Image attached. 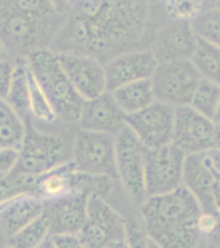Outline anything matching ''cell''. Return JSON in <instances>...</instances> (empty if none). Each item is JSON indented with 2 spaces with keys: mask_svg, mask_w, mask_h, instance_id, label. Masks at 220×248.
<instances>
[{
  "mask_svg": "<svg viewBox=\"0 0 220 248\" xmlns=\"http://www.w3.org/2000/svg\"><path fill=\"white\" fill-rule=\"evenodd\" d=\"M158 61L151 48L120 53L105 63L106 87L114 91L134 81L152 79Z\"/></svg>",
  "mask_w": 220,
  "mask_h": 248,
  "instance_id": "5bb4252c",
  "label": "cell"
},
{
  "mask_svg": "<svg viewBox=\"0 0 220 248\" xmlns=\"http://www.w3.org/2000/svg\"><path fill=\"white\" fill-rule=\"evenodd\" d=\"M30 70L26 58H18L11 88L5 98L9 106L23 120L30 118V85H29Z\"/></svg>",
  "mask_w": 220,
  "mask_h": 248,
  "instance_id": "44dd1931",
  "label": "cell"
},
{
  "mask_svg": "<svg viewBox=\"0 0 220 248\" xmlns=\"http://www.w3.org/2000/svg\"><path fill=\"white\" fill-rule=\"evenodd\" d=\"M112 93L126 115L140 111L157 101L152 79L128 83L112 91Z\"/></svg>",
  "mask_w": 220,
  "mask_h": 248,
  "instance_id": "ffe728a7",
  "label": "cell"
},
{
  "mask_svg": "<svg viewBox=\"0 0 220 248\" xmlns=\"http://www.w3.org/2000/svg\"><path fill=\"white\" fill-rule=\"evenodd\" d=\"M127 238L131 248H149V238L145 232L141 218L135 216L127 217Z\"/></svg>",
  "mask_w": 220,
  "mask_h": 248,
  "instance_id": "f1b7e54d",
  "label": "cell"
},
{
  "mask_svg": "<svg viewBox=\"0 0 220 248\" xmlns=\"http://www.w3.org/2000/svg\"><path fill=\"white\" fill-rule=\"evenodd\" d=\"M88 198L85 193H73L46 202L51 235L81 232L88 218Z\"/></svg>",
  "mask_w": 220,
  "mask_h": 248,
  "instance_id": "2e32d148",
  "label": "cell"
},
{
  "mask_svg": "<svg viewBox=\"0 0 220 248\" xmlns=\"http://www.w3.org/2000/svg\"><path fill=\"white\" fill-rule=\"evenodd\" d=\"M186 154L171 142L149 149L145 168L147 198L170 193L183 185Z\"/></svg>",
  "mask_w": 220,
  "mask_h": 248,
  "instance_id": "9c48e42d",
  "label": "cell"
},
{
  "mask_svg": "<svg viewBox=\"0 0 220 248\" xmlns=\"http://www.w3.org/2000/svg\"><path fill=\"white\" fill-rule=\"evenodd\" d=\"M124 125L126 114L110 91L91 100H85L81 118L78 120V128L113 136L118 135Z\"/></svg>",
  "mask_w": 220,
  "mask_h": 248,
  "instance_id": "9a60e30c",
  "label": "cell"
},
{
  "mask_svg": "<svg viewBox=\"0 0 220 248\" xmlns=\"http://www.w3.org/2000/svg\"><path fill=\"white\" fill-rule=\"evenodd\" d=\"M73 141L68 143L58 133L40 131L34 120H25V136L19 146V159L12 173V178L23 184L30 190L31 181L40 174L71 160Z\"/></svg>",
  "mask_w": 220,
  "mask_h": 248,
  "instance_id": "3957f363",
  "label": "cell"
},
{
  "mask_svg": "<svg viewBox=\"0 0 220 248\" xmlns=\"http://www.w3.org/2000/svg\"><path fill=\"white\" fill-rule=\"evenodd\" d=\"M65 17H42L0 4V36L9 56L26 58L40 48H51Z\"/></svg>",
  "mask_w": 220,
  "mask_h": 248,
  "instance_id": "277c9868",
  "label": "cell"
},
{
  "mask_svg": "<svg viewBox=\"0 0 220 248\" xmlns=\"http://www.w3.org/2000/svg\"><path fill=\"white\" fill-rule=\"evenodd\" d=\"M30 85V116L34 122L52 124L58 122L56 112H54L50 100L47 98L46 93L43 92L42 87L35 80L33 74L30 73L29 78Z\"/></svg>",
  "mask_w": 220,
  "mask_h": 248,
  "instance_id": "484cf974",
  "label": "cell"
},
{
  "mask_svg": "<svg viewBox=\"0 0 220 248\" xmlns=\"http://www.w3.org/2000/svg\"><path fill=\"white\" fill-rule=\"evenodd\" d=\"M71 162L83 173L118 180L116 136L78 128L74 132Z\"/></svg>",
  "mask_w": 220,
  "mask_h": 248,
  "instance_id": "8992f818",
  "label": "cell"
},
{
  "mask_svg": "<svg viewBox=\"0 0 220 248\" xmlns=\"http://www.w3.org/2000/svg\"><path fill=\"white\" fill-rule=\"evenodd\" d=\"M215 202H217V209L220 213V173L217 170V189H215Z\"/></svg>",
  "mask_w": 220,
  "mask_h": 248,
  "instance_id": "f35d334b",
  "label": "cell"
},
{
  "mask_svg": "<svg viewBox=\"0 0 220 248\" xmlns=\"http://www.w3.org/2000/svg\"><path fill=\"white\" fill-rule=\"evenodd\" d=\"M206 8H220V0H203Z\"/></svg>",
  "mask_w": 220,
  "mask_h": 248,
  "instance_id": "b9f144b4",
  "label": "cell"
},
{
  "mask_svg": "<svg viewBox=\"0 0 220 248\" xmlns=\"http://www.w3.org/2000/svg\"><path fill=\"white\" fill-rule=\"evenodd\" d=\"M8 56H9V53H8L7 46H5L3 39H1V36H0V60H3V58L8 57Z\"/></svg>",
  "mask_w": 220,
  "mask_h": 248,
  "instance_id": "60d3db41",
  "label": "cell"
},
{
  "mask_svg": "<svg viewBox=\"0 0 220 248\" xmlns=\"http://www.w3.org/2000/svg\"><path fill=\"white\" fill-rule=\"evenodd\" d=\"M57 248H85L81 235L78 232H64L51 235Z\"/></svg>",
  "mask_w": 220,
  "mask_h": 248,
  "instance_id": "d6a6232c",
  "label": "cell"
},
{
  "mask_svg": "<svg viewBox=\"0 0 220 248\" xmlns=\"http://www.w3.org/2000/svg\"><path fill=\"white\" fill-rule=\"evenodd\" d=\"M8 242V238L3 234V232L0 230V248H3Z\"/></svg>",
  "mask_w": 220,
  "mask_h": 248,
  "instance_id": "7bdbcfd3",
  "label": "cell"
},
{
  "mask_svg": "<svg viewBox=\"0 0 220 248\" xmlns=\"http://www.w3.org/2000/svg\"><path fill=\"white\" fill-rule=\"evenodd\" d=\"M183 185L196 197L202 211H218L215 202L217 170L210 162L207 153L186 155Z\"/></svg>",
  "mask_w": 220,
  "mask_h": 248,
  "instance_id": "e0dca14e",
  "label": "cell"
},
{
  "mask_svg": "<svg viewBox=\"0 0 220 248\" xmlns=\"http://www.w3.org/2000/svg\"><path fill=\"white\" fill-rule=\"evenodd\" d=\"M198 39L220 46V8H206L192 21Z\"/></svg>",
  "mask_w": 220,
  "mask_h": 248,
  "instance_id": "4316f807",
  "label": "cell"
},
{
  "mask_svg": "<svg viewBox=\"0 0 220 248\" xmlns=\"http://www.w3.org/2000/svg\"><path fill=\"white\" fill-rule=\"evenodd\" d=\"M50 4L52 5L56 13H58L62 17H66L70 9L73 8L75 0H48Z\"/></svg>",
  "mask_w": 220,
  "mask_h": 248,
  "instance_id": "e575fe53",
  "label": "cell"
},
{
  "mask_svg": "<svg viewBox=\"0 0 220 248\" xmlns=\"http://www.w3.org/2000/svg\"><path fill=\"white\" fill-rule=\"evenodd\" d=\"M57 57L83 100H91L108 91L104 62L89 54L75 52H58Z\"/></svg>",
  "mask_w": 220,
  "mask_h": 248,
  "instance_id": "4fadbf2b",
  "label": "cell"
},
{
  "mask_svg": "<svg viewBox=\"0 0 220 248\" xmlns=\"http://www.w3.org/2000/svg\"><path fill=\"white\" fill-rule=\"evenodd\" d=\"M51 236L50 221L46 213L23 226L15 235L8 238L7 244L15 248H35Z\"/></svg>",
  "mask_w": 220,
  "mask_h": 248,
  "instance_id": "603a6c76",
  "label": "cell"
},
{
  "mask_svg": "<svg viewBox=\"0 0 220 248\" xmlns=\"http://www.w3.org/2000/svg\"><path fill=\"white\" fill-rule=\"evenodd\" d=\"M201 213V204L184 185L170 193L148 197L140 205L143 225L192 224Z\"/></svg>",
  "mask_w": 220,
  "mask_h": 248,
  "instance_id": "52a82bcc",
  "label": "cell"
},
{
  "mask_svg": "<svg viewBox=\"0 0 220 248\" xmlns=\"http://www.w3.org/2000/svg\"><path fill=\"white\" fill-rule=\"evenodd\" d=\"M161 1H162V3H165V1H167V0H161Z\"/></svg>",
  "mask_w": 220,
  "mask_h": 248,
  "instance_id": "7dc6e473",
  "label": "cell"
},
{
  "mask_svg": "<svg viewBox=\"0 0 220 248\" xmlns=\"http://www.w3.org/2000/svg\"><path fill=\"white\" fill-rule=\"evenodd\" d=\"M46 211V201L33 193H21L0 204V230L11 238Z\"/></svg>",
  "mask_w": 220,
  "mask_h": 248,
  "instance_id": "ac0fdd59",
  "label": "cell"
},
{
  "mask_svg": "<svg viewBox=\"0 0 220 248\" xmlns=\"http://www.w3.org/2000/svg\"><path fill=\"white\" fill-rule=\"evenodd\" d=\"M213 150H219L220 151V123H215Z\"/></svg>",
  "mask_w": 220,
  "mask_h": 248,
  "instance_id": "74e56055",
  "label": "cell"
},
{
  "mask_svg": "<svg viewBox=\"0 0 220 248\" xmlns=\"http://www.w3.org/2000/svg\"><path fill=\"white\" fill-rule=\"evenodd\" d=\"M105 248H131V244H130V240L128 238H119V239H113L110 240Z\"/></svg>",
  "mask_w": 220,
  "mask_h": 248,
  "instance_id": "d590c367",
  "label": "cell"
},
{
  "mask_svg": "<svg viewBox=\"0 0 220 248\" xmlns=\"http://www.w3.org/2000/svg\"><path fill=\"white\" fill-rule=\"evenodd\" d=\"M3 248H15V247H12V246H9V244H5Z\"/></svg>",
  "mask_w": 220,
  "mask_h": 248,
  "instance_id": "bcb514c9",
  "label": "cell"
},
{
  "mask_svg": "<svg viewBox=\"0 0 220 248\" xmlns=\"http://www.w3.org/2000/svg\"><path fill=\"white\" fill-rule=\"evenodd\" d=\"M197 248H220V224L213 232L201 235Z\"/></svg>",
  "mask_w": 220,
  "mask_h": 248,
  "instance_id": "836d02e7",
  "label": "cell"
},
{
  "mask_svg": "<svg viewBox=\"0 0 220 248\" xmlns=\"http://www.w3.org/2000/svg\"><path fill=\"white\" fill-rule=\"evenodd\" d=\"M192 61L202 78L220 84V46L198 39V46Z\"/></svg>",
  "mask_w": 220,
  "mask_h": 248,
  "instance_id": "cb8c5ba5",
  "label": "cell"
},
{
  "mask_svg": "<svg viewBox=\"0 0 220 248\" xmlns=\"http://www.w3.org/2000/svg\"><path fill=\"white\" fill-rule=\"evenodd\" d=\"M25 136V120L9 106L7 101L0 98V149L18 147Z\"/></svg>",
  "mask_w": 220,
  "mask_h": 248,
  "instance_id": "7402d4cb",
  "label": "cell"
},
{
  "mask_svg": "<svg viewBox=\"0 0 220 248\" xmlns=\"http://www.w3.org/2000/svg\"><path fill=\"white\" fill-rule=\"evenodd\" d=\"M35 248H57V247L54 246L53 240H52V238L50 236V238H47L43 243H40L38 247H35Z\"/></svg>",
  "mask_w": 220,
  "mask_h": 248,
  "instance_id": "ab89813d",
  "label": "cell"
},
{
  "mask_svg": "<svg viewBox=\"0 0 220 248\" xmlns=\"http://www.w3.org/2000/svg\"><path fill=\"white\" fill-rule=\"evenodd\" d=\"M21 193H27L23 186L19 185L18 182H16L9 176H0V204Z\"/></svg>",
  "mask_w": 220,
  "mask_h": 248,
  "instance_id": "1f68e13d",
  "label": "cell"
},
{
  "mask_svg": "<svg viewBox=\"0 0 220 248\" xmlns=\"http://www.w3.org/2000/svg\"><path fill=\"white\" fill-rule=\"evenodd\" d=\"M174 122V106L159 101L126 115V125L148 149H158L172 142Z\"/></svg>",
  "mask_w": 220,
  "mask_h": 248,
  "instance_id": "30bf717a",
  "label": "cell"
},
{
  "mask_svg": "<svg viewBox=\"0 0 220 248\" xmlns=\"http://www.w3.org/2000/svg\"><path fill=\"white\" fill-rule=\"evenodd\" d=\"M197 46L198 38L190 21L167 18L157 29L149 48L158 63H162L192 60Z\"/></svg>",
  "mask_w": 220,
  "mask_h": 248,
  "instance_id": "7c38bea8",
  "label": "cell"
},
{
  "mask_svg": "<svg viewBox=\"0 0 220 248\" xmlns=\"http://www.w3.org/2000/svg\"><path fill=\"white\" fill-rule=\"evenodd\" d=\"M215 123H220V102H219V108H218V111H217V115H215V119H214Z\"/></svg>",
  "mask_w": 220,
  "mask_h": 248,
  "instance_id": "ee69618b",
  "label": "cell"
},
{
  "mask_svg": "<svg viewBox=\"0 0 220 248\" xmlns=\"http://www.w3.org/2000/svg\"><path fill=\"white\" fill-rule=\"evenodd\" d=\"M87 221L105 232L110 240L127 236V217L100 195H89Z\"/></svg>",
  "mask_w": 220,
  "mask_h": 248,
  "instance_id": "d6986e66",
  "label": "cell"
},
{
  "mask_svg": "<svg viewBox=\"0 0 220 248\" xmlns=\"http://www.w3.org/2000/svg\"><path fill=\"white\" fill-rule=\"evenodd\" d=\"M148 149L134 132L124 125L116 136V164L118 182L123 193L136 205L147 199L145 168Z\"/></svg>",
  "mask_w": 220,
  "mask_h": 248,
  "instance_id": "5b68a950",
  "label": "cell"
},
{
  "mask_svg": "<svg viewBox=\"0 0 220 248\" xmlns=\"http://www.w3.org/2000/svg\"><path fill=\"white\" fill-rule=\"evenodd\" d=\"M26 62L30 73L50 100L58 123L78 124L85 100L71 84L58 61L57 53L51 48H40L31 52Z\"/></svg>",
  "mask_w": 220,
  "mask_h": 248,
  "instance_id": "7a4b0ae2",
  "label": "cell"
},
{
  "mask_svg": "<svg viewBox=\"0 0 220 248\" xmlns=\"http://www.w3.org/2000/svg\"><path fill=\"white\" fill-rule=\"evenodd\" d=\"M215 122L202 115L190 105L175 108L172 143L186 155L213 150Z\"/></svg>",
  "mask_w": 220,
  "mask_h": 248,
  "instance_id": "8fae6325",
  "label": "cell"
},
{
  "mask_svg": "<svg viewBox=\"0 0 220 248\" xmlns=\"http://www.w3.org/2000/svg\"><path fill=\"white\" fill-rule=\"evenodd\" d=\"M149 248H157V246H155V244L153 243L151 239H149Z\"/></svg>",
  "mask_w": 220,
  "mask_h": 248,
  "instance_id": "f6af8a7d",
  "label": "cell"
},
{
  "mask_svg": "<svg viewBox=\"0 0 220 248\" xmlns=\"http://www.w3.org/2000/svg\"><path fill=\"white\" fill-rule=\"evenodd\" d=\"M155 0H75L51 49L89 54L106 62L149 48L159 21Z\"/></svg>",
  "mask_w": 220,
  "mask_h": 248,
  "instance_id": "6da1fadb",
  "label": "cell"
},
{
  "mask_svg": "<svg viewBox=\"0 0 220 248\" xmlns=\"http://www.w3.org/2000/svg\"><path fill=\"white\" fill-rule=\"evenodd\" d=\"M201 80L202 75L192 60L158 63L152 77L155 100L174 108L189 105Z\"/></svg>",
  "mask_w": 220,
  "mask_h": 248,
  "instance_id": "ba28073f",
  "label": "cell"
},
{
  "mask_svg": "<svg viewBox=\"0 0 220 248\" xmlns=\"http://www.w3.org/2000/svg\"><path fill=\"white\" fill-rule=\"evenodd\" d=\"M209 155V159L213 167L220 173V151L219 150H211L207 153Z\"/></svg>",
  "mask_w": 220,
  "mask_h": 248,
  "instance_id": "8d00e7d4",
  "label": "cell"
},
{
  "mask_svg": "<svg viewBox=\"0 0 220 248\" xmlns=\"http://www.w3.org/2000/svg\"><path fill=\"white\" fill-rule=\"evenodd\" d=\"M19 159L18 147H1L0 149V176H8L15 170Z\"/></svg>",
  "mask_w": 220,
  "mask_h": 248,
  "instance_id": "4dcf8cb0",
  "label": "cell"
},
{
  "mask_svg": "<svg viewBox=\"0 0 220 248\" xmlns=\"http://www.w3.org/2000/svg\"><path fill=\"white\" fill-rule=\"evenodd\" d=\"M157 248H158V247H157Z\"/></svg>",
  "mask_w": 220,
  "mask_h": 248,
  "instance_id": "c3c4849f",
  "label": "cell"
},
{
  "mask_svg": "<svg viewBox=\"0 0 220 248\" xmlns=\"http://www.w3.org/2000/svg\"><path fill=\"white\" fill-rule=\"evenodd\" d=\"M220 102V84L217 81L209 80L202 78L200 84L194 91V94L190 100V106L197 110L200 114L207 116L210 119H215L218 108Z\"/></svg>",
  "mask_w": 220,
  "mask_h": 248,
  "instance_id": "d4e9b609",
  "label": "cell"
},
{
  "mask_svg": "<svg viewBox=\"0 0 220 248\" xmlns=\"http://www.w3.org/2000/svg\"><path fill=\"white\" fill-rule=\"evenodd\" d=\"M165 15L169 19L193 21L203 9V0H167L162 3Z\"/></svg>",
  "mask_w": 220,
  "mask_h": 248,
  "instance_id": "83f0119b",
  "label": "cell"
},
{
  "mask_svg": "<svg viewBox=\"0 0 220 248\" xmlns=\"http://www.w3.org/2000/svg\"><path fill=\"white\" fill-rule=\"evenodd\" d=\"M17 62H18V58L12 57V56L0 60V98H4V100L7 98Z\"/></svg>",
  "mask_w": 220,
  "mask_h": 248,
  "instance_id": "f546056e",
  "label": "cell"
}]
</instances>
